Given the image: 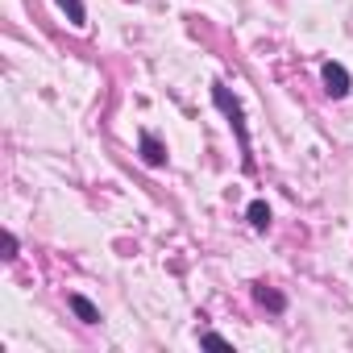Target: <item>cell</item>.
Wrapping results in <instances>:
<instances>
[{
    "label": "cell",
    "instance_id": "9c48e42d",
    "mask_svg": "<svg viewBox=\"0 0 353 353\" xmlns=\"http://www.w3.org/2000/svg\"><path fill=\"white\" fill-rule=\"evenodd\" d=\"M13 258H17V237L5 233V262H13Z\"/></svg>",
    "mask_w": 353,
    "mask_h": 353
},
{
    "label": "cell",
    "instance_id": "8992f818",
    "mask_svg": "<svg viewBox=\"0 0 353 353\" xmlns=\"http://www.w3.org/2000/svg\"><path fill=\"white\" fill-rule=\"evenodd\" d=\"M245 216H250V225H254L258 233H266V229H270V208H266V200H254V204L245 208Z\"/></svg>",
    "mask_w": 353,
    "mask_h": 353
},
{
    "label": "cell",
    "instance_id": "6da1fadb",
    "mask_svg": "<svg viewBox=\"0 0 353 353\" xmlns=\"http://www.w3.org/2000/svg\"><path fill=\"white\" fill-rule=\"evenodd\" d=\"M212 100H216V108L229 117V125H233V133H237V145H241V166L245 170H254V154H250V129H245V112H241V100L225 88V83H212Z\"/></svg>",
    "mask_w": 353,
    "mask_h": 353
},
{
    "label": "cell",
    "instance_id": "52a82bcc",
    "mask_svg": "<svg viewBox=\"0 0 353 353\" xmlns=\"http://www.w3.org/2000/svg\"><path fill=\"white\" fill-rule=\"evenodd\" d=\"M59 9L67 13V21H71L75 30H83V26H88V13H83V0H59Z\"/></svg>",
    "mask_w": 353,
    "mask_h": 353
},
{
    "label": "cell",
    "instance_id": "ba28073f",
    "mask_svg": "<svg viewBox=\"0 0 353 353\" xmlns=\"http://www.w3.org/2000/svg\"><path fill=\"white\" fill-rule=\"evenodd\" d=\"M200 345H208V349H233L221 332H204V336H200Z\"/></svg>",
    "mask_w": 353,
    "mask_h": 353
},
{
    "label": "cell",
    "instance_id": "3957f363",
    "mask_svg": "<svg viewBox=\"0 0 353 353\" xmlns=\"http://www.w3.org/2000/svg\"><path fill=\"white\" fill-rule=\"evenodd\" d=\"M254 299H258L266 312H274V316H279V312H287V295H283V291H274V287H266V283H254Z\"/></svg>",
    "mask_w": 353,
    "mask_h": 353
},
{
    "label": "cell",
    "instance_id": "277c9868",
    "mask_svg": "<svg viewBox=\"0 0 353 353\" xmlns=\"http://www.w3.org/2000/svg\"><path fill=\"white\" fill-rule=\"evenodd\" d=\"M141 162H145V166H162V162H166V145H162L154 133H141Z\"/></svg>",
    "mask_w": 353,
    "mask_h": 353
},
{
    "label": "cell",
    "instance_id": "7a4b0ae2",
    "mask_svg": "<svg viewBox=\"0 0 353 353\" xmlns=\"http://www.w3.org/2000/svg\"><path fill=\"white\" fill-rule=\"evenodd\" d=\"M320 79H324V92H328L332 100H345L349 88H353V79H349V71H345L341 63H324V67H320Z\"/></svg>",
    "mask_w": 353,
    "mask_h": 353
},
{
    "label": "cell",
    "instance_id": "5b68a950",
    "mask_svg": "<svg viewBox=\"0 0 353 353\" xmlns=\"http://www.w3.org/2000/svg\"><path fill=\"white\" fill-rule=\"evenodd\" d=\"M67 303H71V312H75L83 324H100V307H96L88 295H67Z\"/></svg>",
    "mask_w": 353,
    "mask_h": 353
}]
</instances>
